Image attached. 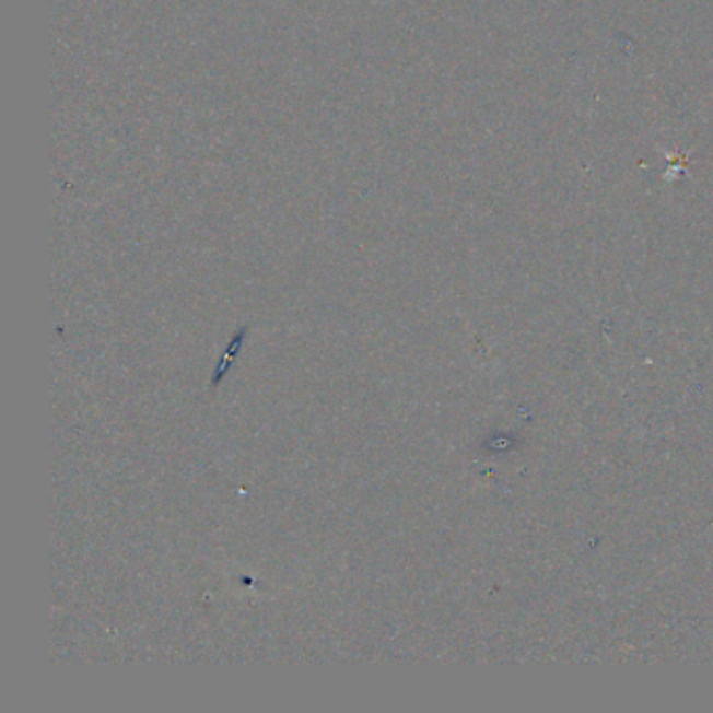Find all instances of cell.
I'll return each mask as SVG.
<instances>
[{"mask_svg":"<svg viewBox=\"0 0 713 713\" xmlns=\"http://www.w3.org/2000/svg\"><path fill=\"white\" fill-rule=\"evenodd\" d=\"M243 335H245V331L243 334L238 335L237 339H233V343H231V350L226 352V356H224V360H222V364H220V369L215 371L214 375V383H218V381L222 379L224 377V373L229 371V360L233 356H237L238 350H241V339H243Z\"/></svg>","mask_w":713,"mask_h":713,"instance_id":"obj_1","label":"cell"}]
</instances>
